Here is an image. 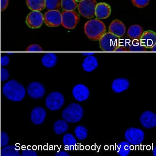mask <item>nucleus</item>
Returning <instances> with one entry per match:
<instances>
[{
	"instance_id": "1",
	"label": "nucleus",
	"mask_w": 156,
	"mask_h": 156,
	"mask_svg": "<svg viewBox=\"0 0 156 156\" xmlns=\"http://www.w3.org/2000/svg\"><path fill=\"white\" fill-rule=\"evenodd\" d=\"M2 93L4 96L12 101H20L26 95L25 87L15 80L6 82L3 87Z\"/></svg>"
},
{
	"instance_id": "2",
	"label": "nucleus",
	"mask_w": 156,
	"mask_h": 156,
	"mask_svg": "<svg viewBox=\"0 0 156 156\" xmlns=\"http://www.w3.org/2000/svg\"><path fill=\"white\" fill-rule=\"evenodd\" d=\"M84 30L89 39L93 41H98L106 32V27L100 20L94 19L86 23Z\"/></svg>"
},
{
	"instance_id": "3",
	"label": "nucleus",
	"mask_w": 156,
	"mask_h": 156,
	"mask_svg": "<svg viewBox=\"0 0 156 156\" xmlns=\"http://www.w3.org/2000/svg\"><path fill=\"white\" fill-rule=\"evenodd\" d=\"M83 115V107L76 103H72L63 110L62 117L67 122L73 123L79 122Z\"/></svg>"
},
{
	"instance_id": "4",
	"label": "nucleus",
	"mask_w": 156,
	"mask_h": 156,
	"mask_svg": "<svg viewBox=\"0 0 156 156\" xmlns=\"http://www.w3.org/2000/svg\"><path fill=\"white\" fill-rule=\"evenodd\" d=\"M119 37L110 32H106L99 40V46L104 51H115L119 46Z\"/></svg>"
},
{
	"instance_id": "5",
	"label": "nucleus",
	"mask_w": 156,
	"mask_h": 156,
	"mask_svg": "<svg viewBox=\"0 0 156 156\" xmlns=\"http://www.w3.org/2000/svg\"><path fill=\"white\" fill-rule=\"evenodd\" d=\"M65 103V98L63 95L59 92H53L48 94L45 100V105L51 111H56L60 109Z\"/></svg>"
},
{
	"instance_id": "6",
	"label": "nucleus",
	"mask_w": 156,
	"mask_h": 156,
	"mask_svg": "<svg viewBox=\"0 0 156 156\" xmlns=\"http://www.w3.org/2000/svg\"><path fill=\"white\" fill-rule=\"evenodd\" d=\"M96 0H84L78 5L79 12L85 18L90 19L95 16Z\"/></svg>"
},
{
	"instance_id": "7",
	"label": "nucleus",
	"mask_w": 156,
	"mask_h": 156,
	"mask_svg": "<svg viewBox=\"0 0 156 156\" xmlns=\"http://www.w3.org/2000/svg\"><path fill=\"white\" fill-rule=\"evenodd\" d=\"M124 137L127 142L133 145L142 144L145 137L144 132L139 128L131 127L125 132Z\"/></svg>"
},
{
	"instance_id": "8",
	"label": "nucleus",
	"mask_w": 156,
	"mask_h": 156,
	"mask_svg": "<svg viewBox=\"0 0 156 156\" xmlns=\"http://www.w3.org/2000/svg\"><path fill=\"white\" fill-rule=\"evenodd\" d=\"M62 25L68 29H75L80 20L79 14L75 11H62Z\"/></svg>"
},
{
	"instance_id": "9",
	"label": "nucleus",
	"mask_w": 156,
	"mask_h": 156,
	"mask_svg": "<svg viewBox=\"0 0 156 156\" xmlns=\"http://www.w3.org/2000/svg\"><path fill=\"white\" fill-rule=\"evenodd\" d=\"M45 24L50 27H57L62 25V13L59 11H48L45 13L44 16Z\"/></svg>"
},
{
	"instance_id": "10",
	"label": "nucleus",
	"mask_w": 156,
	"mask_h": 156,
	"mask_svg": "<svg viewBox=\"0 0 156 156\" xmlns=\"http://www.w3.org/2000/svg\"><path fill=\"white\" fill-rule=\"evenodd\" d=\"M26 23L30 28H39L44 23L43 15L40 11H32L27 16Z\"/></svg>"
},
{
	"instance_id": "11",
	"label": "nucleus",
	"mask_w": 156,
	"mask_h": 156,
	"mask_svg": "<svg viewBox=\"0 0 156 156\" xmlns=\"http://www.w3.org/2000/svg\"><path fill=\"white\" fill-rule=\"evenodd\" d=\"M46 89L42 84L38 82H32L28 86L27 93L33 99H40L44 97Z\"/></svg>"
},
{
	"instance_id": "12",
	"label": "nucleus",
	"mask_w": 156,
	"mask_h": 156,
	"mask_svg": "<svg viewBox=\"0 0 156 156\" xmlns=\"http://www.w3.org/2000/svg\"><path fill=\"white\" fill-rule=\"evenodd\" d=\"M72 93L75 99L80 102L87 100L90 95L89 88L83 84H78L75 85L73 87Z\"/></svg>"
},
{
	"instance_id": "13",
	"label": "nucleus",
	"mask_w": 156,
	"mask_h": 156,
	"mask_svg": "<svg viewBox=\"0 0 156 156\" xmlns=\"http://www.w3.org/2000/svg\"><path fill=\"white\" fill-rule=\"evenodd\" d=\"M140 122L144 128L151 129L156 126V115L149 110L144 112L140 118Z\"/></svg>"
},
{
	"instance_id": "14",
	"label": "nucleus",
	"mask_w": 156,
	"mask_h": 156,
	"mask_svg": "<svg viewBox=\"0 0 156 156\" xmlns=\"http://www.w3.org/2000/svg\"><path fill=\"white\" fill-rule=\"evenodd\" d=\"M46 117V110L41 107H37L34 108L30 115L31 120L36 125H40L44 122Z\"/></svg>"
},
{
	"instance_id": "15",
	"label": "nucleus",
	"mask_w": 156,
	"mask_h": 156,
	"mask_svg": "<svg viewBox=\"0 0 156 156\" xmlns=\"http://www.w3.org/2000/svg\"><path fill=\"white\" fill-rule=\"evenodd\" d=\"M126 31V28L125 25L119 20H114L109 27V32L118 37L124 36Z\"/></svg>"
},
{
	"instance_id": "16",
	"label": "nucleus",
	"mask_w": 156,
	"mask_h": 156,
	"mask_svg": "<svg viewBox=\"0 0 156 156\" xmlns=\"http://www.w3.org/2000/svg\"><path fill=\"white\" fill-rule=\"evenodd\" d=\"M140 43L146 48H151L156 43V34L152 31H146L140 39Z\"/></svg>"
},
{
	"instance_id": "17",
	"label": "nucleus",
	"mask_w": 156,
	"mask_h": 156,
	"mask_svg": "<svg viewBox=\"0 0 156 156\" xmlns=\"http://www.w3.org/2000/svg\"><path fill=\"white\" fill-rule=\"evenodd\" d=\"M111 7L106 3H97L95 7V16L98 20L108 18L111 14Z\"/></svg>"
},
{
	"instance_id": "18",
	"label": "nucleus",
	"mask_w": 156,
	"mask_h": 156,
	"mask_svg": "<svg viewBox=\"0 0 156 156\" xmlns=\"http://www.w3.org/2000/svg\"><path fill=\"white\" fill-rule=\"evenodd\" d=\"M129 81L126 78H117L112 82V90L116 93L124 92L129 89Z\"/></svg>"
},
{
	"instance_id": "19",
	"label": "nucleus",
	"mask_w": 156,
	"mask_h": 156,
	"mask_svg": "<svg viewBox=\"0 0 156 156\" xmlns=\"http://www.w3.org/2000/svg\"><path fill=\"white\" fill-rule=\"evenodd\" d=\"M98 66V59L93 55L86 57L82 64V67L84 71L87 73L92 72Z\"/></svg>"
},
{
	"instance_id": "20",
	"label": "nucleus",
	"mask_w": 156,
	"mask_h": 156,
	"mask_svg": "<svg viewBox=\"0 0 156 156\" xmlns=\"http://www.w3.org/2000/svg\"><path fill=\"white\" fill-rule=\"evenodd\" d=\"M43 65L46 68H53L57 62V56L55 54L48 53L43 56L41 59Z\"/></svg>"
},
{
	"instance_id": "21",
	"label": "nucleus",
	"mask_w": 156,
	"mask_h": 156,
	"mask_svg": "<svg viewBox=\"0 0 156 156\" xmlns=\"http://www.w3.org/2000/svg\"><path fill=\"white\" fill-rule=\"evenodd\" d=\"M46 0H26L29 9L32 11H43L45 8Z\"/></svg>"
},
{
	"instance_id": "22",
	"label": "nucleus",
	"mask_w": 156,
	"mask_h": 156,
	"mask_svg": "<svg viewBox=\"0 0 156 156\" xmlns=\"http://www.w3.org/2000/svg\"><path fill=\"white\" fill-rule=\"evenodd\" d=\"M116 151L120 156H128L131 151V145L126 141L119 143L116 146Z\"/></svg>"
},
{
	"instance_id": "23",
	"label": "nucleus",
	"mask_w": 156,
	"mask_h": 156,
	"mask_svg": "<svg viewBox=\"0 0 156 156\" xmlns=\"http://www.w3.org/2000/svg\"><path fill=\"white\" fill-rule=\"evenodd\" d=\"M69 129V125L66 121L58 120L54 124V131L57 135H62L66 133Z\"/></svg>"
},
{
	"instance_id": "24",
	"label": "nucleus",
	"mask_w": 156,
	"mask_h": 156,
	"mask_svg": "<svg viewBox=\"0 0 156 156\" xmlns=\"http://www.w3.org/2000/svg\"><path fill=\"white\" fill-rule=\"evenodd\" d=\"M62 143L66 149H68L69 151H73L75 149L77 142L75 136L72 134L67 133L63 136Z\"/></svg>"
},
{
	"instance_id": "25",
	"label": "nucleus",
	"mask_w": 156,
	"mask_h": 156,
	"mask_svg": "<svg viewBox=\"0 0 156 156\" xmlns=\"http://www.w3.org/2000/svg\"><path fill=\"white\" fill-rule=\"evenodd\" d=\"M143 32V29L140 26L132 25L128 29V35L131 39H140Z\"/></svg>"
},
{
	"instance_id": "26",
	"label": "nucleus",
	"mask_w": 156,
	"mask_h": 156,
	"mask_svg": "<svg viewBox=\"0 0 156 156\" xmlns=\"http://www.w3.org/2000/svg\"><path fill=\"white\" fill-rule=\"evenodd\" d=\"M2 156H20V151L18 147L15 145L5 146L1 151Z\"/></svg>"
},
{
	"instance_id": "27",
	"label": "nucleus",
	"mask_w": 156,
	"mask_h": 156,
	"mask_svg": "<svg viewBox=\"0 0 156 156\" xmlns=\"http://www.w3.org/2000/svg\"><path fill=\"white\" fill-rule=\"evenodd\" d=\"M76 0H62V8L63 11H74L78 7Z\"/></svg>"
},
{
	"instance_id": "28",
	"label": "nucleus",
	"mask_w": 156,
	"mask_h": 156,
	"mask_svg": "<svg viewBox=\"0 0 156 156\" xmlns=\"http://www.w3.org/2000/svg\"><path fill=\"white\" fill-rule=\"evenodd\" d=\"M45 7L48 11H59L62 9V0H46Z\"/></svg>"
},
{
	"instance_id": "29",
	"label": "nucleus",
	"mask_w": 156,
	"mask_h": 156,
	"mask_svg": "<svg viewBox=\"0 0 156 156\" xmlns=\"http://www.w3.org/2000/svg\"><path fill=\"white\" fill-rule=\"evenodd\" d=\"M75 135L76 138L79 140H85L88 136V131L85 126H76L75 129Z\"/></svg>"
},
{
	"instance_id": "30",
	"label": "nucleus",
	"mask_w": 156,
	"mask_h": 156,
	"mask_svg": "<svg viewBox=\"0 0 156 156\" xmlns=\"http://www.w3.org/2000/svg\"><path fill=\"white\" fill-rule=\"evenodd\" d=\"M146 50V48L141 44L140 39H134L129 48V51H145Z\"/></svg>"
},
{
	"instance_id": "31",
	"label": "nucleus",
	"mask_w": 156,
	"mask_h": 156,
	"mask_svg": "<svg viewBox=\"0 0 156 156\" xmlns=\"http://www.w3.org/2000/svg\"><path fill=\"white\" fill-rule=\"evenodd\" d=\"M9 141V136L5 132L0 131V147L7 145Z\"/></svg>"
},
{
	"instance_id": "32",
	"label": "nucleus",
	"mask_w": 156,
	"mask_h": 156,
	"mask_svg": "<svg viewBox=\"0 0 156 156\" xmlns=\"http://www.w3.org/2000/svg\"><path fill=\"white\" fill-rule=\"evenodd\" d=\"M150 0H131L133 5L140 9L144 8L149 4Z\"/></svg>"
},
{
	"instance_id": "33",
	"label": "nucleus",
	"mask_w": 156,
	"mask_h": 156,
	"mask_svg": "<svg viewBox=\"0 0 156 156\" xmlns=\"http://www.w3.org/2000/svg\"><path fill=\"white\" fill-rule=\"evenodd\" d=\"M9 78V71L7 69L2 68L1 69V81L4 82L8 80Z\"/></svg>"
},
{
	"instance_id": "34",
	"label": "nucleus",
	"mask_w": 156,
	"mask_h": 156,
	"mask_svg": "<svg viewBox=\"0 0 156 156\" xmlns=\"http://www.w3.org/2000/svg\"><path fill=\"white\" fill-rule=\"evenodd\" d=\"M23 156H37V153L32 149H25L21 153Z\"/></svg>"
},
{
	"instance_id": "35",
	"label": "nucleus",
	"mask_w": 156,
	"mask_h": 156,
	"mask_svg": "<svg viewBox=\"0 0 156 156\" xmlns=\"http://www.w3.org/2000/svg\"><path fill=\"white\" fill-rule=\"evenodd\" d=\"M9 62H10V59L8 56H3L1 58L0 62H1V65L2 67H5L9 65Z\"/></svg>"
},
{
	"instance_id": "36",
	"label": "nucleus",
	"mask_w": 156,
	"mask_h": 156,
	"mask_svg": "<svg viewBox=\"0 0 156 156\" xmlns=\"http://www.w3.org/2000/svg\"><path fill=\"white\" fill-rule=\"evenodd\" d=\"M27 51H42L43 50L39 45L33 44L29 46L27 48Z\"/></svg>"
},
{
	"instance_id": "37",
	"label": "nucleus",
	"mask_w": 156,
	"mask_h": 156,
	"mask_svg": "<svg viewBox=\"0 0 156 156\" xmlns=\"http://www.w3.org/2000/svg\"><path fill=\"white\" fill-rule=\"evenodd\" d=\"M9 5V0H1V9L3 11L6 9Z\"/></svg>"
},
{
	"instance_id": "38",
	"label": "nucleus",
	"mask_w": 156,
	"mask_h": 156,
	"mask_svg": "<svg viewBox=\"0 0 156 156\" xmlns=\"http://www.w3.org/2000/svg\"><path fill=\"white\" fill-rule=\"evenodd\" d=\"M70 154L69 153L66 152L65 151H60L58 152H57L55 156H69Z\"/></svg>"
},
{
	"instance_id": "39",
	"label": "nucleus",
	"mask_w": 156,
	"mask_h": 156,
	"mask_svg": "<svg viewBox=\"0 0 156 156\" xmlns=\"http://www.w3.org/2000/svg\"><path fill=\"white\" fill-rule=\"evenodd\" d=\"M115 51H126V49L122 46H118L117 48L115 49Z\"/></svg>"
},
{
	"instance_id": "40",
	"label": "nucleus",
	"mask_w": 156,
	"mask_h": 156,
	"mask_svg": "<svg viewBox=\"0 0 156 156\" xmlns=\"http://www.w3.org/2000/svg\"><path fill=\"white\" fill-rule=\"evenodd\" d=\"M82 54L83 55H85V56H90V55H93L94 54V53H90V52H84V53H82Z\"/></svg>"
},
{
	"instance_id": "41",
	"label": "nucleus",
	"mask_w": 156,
	"mask_h": 156,
	"mask_svg": "<svg viewBox=\"0 0 156 156\" xmlns=\"http://www.w3.org/2000/svg\"><path fill=\"white\" fill-rule=\"evenodd\" d=\"M156 44H154V46L151 48V51H154V52H155V51H156Z\"/></svg>"
},
{
	"instance_id": "42",
	"label": "nucleus",
	"mask_w": 156,
	"mask_h": 156,
	"mask_svg": "<svg viewBox=\"0 0 156 156\" xmlns=\"http://www.w3.org/2000/svg\"><path fill=\"white\" fill-rule=\"evenodd\" d=\"M153 156H156V147H154V149H153Z\"/></svg>"
},
{
	"instance_id": "43",
	"label": "nucleus",
	"mask_w": 156,
	"mask_h": 156,
	"mask_svg": "<svg viewBox=\"0 0 156 156\" xmlns=\"http://www.w3.org/2000/svg\"><path fill=\"white\" fill-rule=\"evenodd\" d=\"M76 2H81V1H84V0H76Z\"/></svg>"
},
{
	"instance_id": "44",
	"label": "nucleus",
	"mask_w": 156,
	"mask_h": 156,
	"mask_svg": "<svg viewBox=\"0 0 156 156\" xmlns=\"http://www.w3.org/2000/svg\"><path fill=\"white\" fill-rule=\"evenodd\" d=\"M8 54H9V55H12V53H7Z\"/></svg>"
},
{
	"instance_id": "45",
	"label": "nucleus",
	"mask_w": 156,
	"mask_h": 156,
	"mask_svg": "<svg viewBox=\"0 0 156 156\" xmlns=\"http://www.w3.org/2000/svg\"><path fill=\"white\" fill-rule=\"evenodd\" d=\"M1 148V147H0ZM1 149H0V155H1Z\"/></svg>"
}]
</instances>
